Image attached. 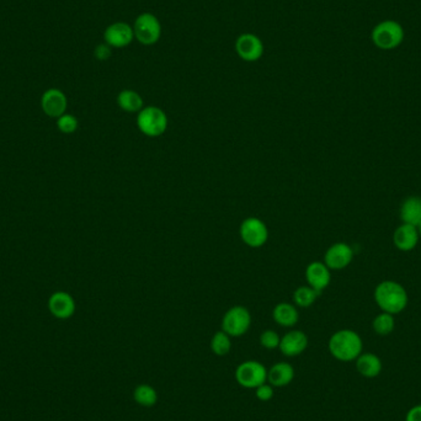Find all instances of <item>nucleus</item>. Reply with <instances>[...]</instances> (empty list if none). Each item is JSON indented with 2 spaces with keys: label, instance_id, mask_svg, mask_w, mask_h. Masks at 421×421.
<instances>
[{
  "label": "nucleus",
  "instance_id": "f257e3e1",
  "mask_svg": "<svg viewBox=\"0 0 421 421\" xmlns=\"http://www.w3.org/2000/svg\"><path fill=\"white\" fill-rule=\"evenodd\" d=\"M373 297L379 310L393 316L402 313L406 308L409 301L406 289L403 287V285L392 280H386L378 283L375 288Z\"/></svg>",
  "mask_w": 421,
  "mask_h": 421
},
{
  "label": "nucleus",
  "instance_id": "f03ea898",
  "mask_svg": "<svg viewBox=\"0 0 421 421\" xmlns=\"http://www.w3.org/2000/svg\"><path fill=\"white\" fill-rule=\"evenodd\" d=\"M328 346L332 357L343 362H350L362 354L364 343L357 332L351 329H341L332 334Z\"/></svg>",
  "mask_w": 421,
  "mask_h": 421
},
{
  "label": "nucleus",
  "instance_id": "7ed1b4c3",
  "mask_svg": "<svg viewBox=\"0 0 421 421\" xmlns=\"http://www.w3.org/2000/svg\"><path fill=\"white\" fill-rule=\"evenodd\" d=\"M165 111L158 106H147L137 114V127L147 137H161L168 129Z\"/></svg>",
  "mask_w": 421,
  "mask_h": 421
},
{
  "label": "nucleus",
  "instance_id": "20e7f679",
  "mask_svg": "<svg viewBox=\"0 0 421 421\" xmlns=\"http://www.w3.org/2000/svg\"><path fill=\"white\" fill-rule=\"evenodd\" d=\"M404 39V30L393 20L378 24L372 31V41L381 50H393Z\"/></svg>",
  "mask_w": 421,
  "mask_h": 421
},
{
  "label": "nucleus",
  "instance_id": "39448f33",
  "mask_svg": "<svg viewBox=\"0 0 421 421\" xmlns=\"http://www.w3.org/2000/svg\"><path fill=\"white\" fill-rule=\"evenodd\" d=\"M134 39L144 46L155 44L161 37V24L152 12H143L137 17L133 24Z\"/></svg>",
  "mask_w": 421,
  "mask_h": 421
},
{
  "label": "nucleus",
  "instance_id": "423d86ee",
  "mask_svg": "<svg viewBox=\"0 0 421 421\" xmlns=\"http://www.w3.org/2000/svg\"><path fill=\"white\" fill-rule=\"evenodd\" d=\"M251 325V314L243 305H234L226 312L222 319V330L231 338H239L247 334Z\"/></svg>",
  "mask_w": 421,
  "mask_h": 421
},
{
  "label": "nucleus",
  "instance_id": "0eeeda50",
  "mask_svg": "<svg viewBox=\"0 0 421 421\" xmlns=\"http://www.w3.org/2000/svg\"><path fill=\"white\" fill-rule=\"evenodd\" d=\"M235 381L240 387L256 389L267 382V368L259 361H244L235 368Z\"/></svg>",
  "mask_w": 421,
  "mask_h": 421
},
{
  "label": "nucleus",
  "instance_id": "6e6552de",
  "mask_svg": "<svg viewBox=\"0 0 421 421\" xmlns=\"http://www.w3.org/2000/svg\"><path fill=\"white\" fill-rule=\"evenodd\" d=\"M239 234L250 248H261L269 240V229L265 223L256 217L245 218L239 228Z\"/></svg>",
  "mask_w": 421,
  "mask_h": 421
},
{
  "label": "nucleus",
  "instance_id": "1a4fd4ad",
  "mask_svg": "<svg viewBox=\"0 0 421 421\" xmlns=\"http://www.w3.org/2000/svg\"><path fill=\"white\" fill-rule=\"evenodd\" d=\"M235 52L240 60L245 62H258L264 55V44L254 33H243L235 39Z\"/></svg>",
  "mask_w": 421,
  "mask_h": 421
},
{
  "label": "nucleus",
  "instance_id": "9d476101",
  "mask_svg": "<svg viewBox=\"0 0 421 421\" xmlns=\"http://www.w3.org/2000/svg\"><path fill=\"white\" fill-rule=\"evenodd\" d=\"M354 260V250L350 247L349 244L339 242V243L332 244L330 248H328L325 254H324V264L329 267V270L332 271H339L343 270L351 264V261Z\"/></svg>",
  "mask_w": 421,
  "mask_h": 421
},
{
  "label": "nucleus",
  "instance_id": "9b49d317",
  "mask_svg": "<svg viewBox=\"0 0 421 421\" xmlns=\"http://www.w3.org/2000/svg\"><path fill=\"white\" fill-rule=\"evenodd\" d=\"M105 44H109L111 48H123L128 44H132L134 39L133 28L127 22H114L106 28L104 33Z\"/></svg>",
  "mask_w": 421,
  "mask_h": 421
},
{
  "label": "nucleus",
  "instance_id": "f8f14e48",
  "mask_svg": "<svg viewBox=\"0 0 421 421\" xmlns=\"http://www.w3.org/2000/svg\"><path fill=\"white\" fill-rule=\"evenodd\" d=\"M305 280L310 287L321 294L332 281V272L324 262L313 261L305 269Z\"/></svg>",
  "mask_w": 421,
  "mask_h": 421
},
{
  "label": "nucleus",
  "instance_id": "ddd939ff",
  "mask_svg": "<svg viewBox=\"0 0 421 421\" xmlns=\"http://www.w3.org/2000/svg\"><path fill=\"white\" fill-rule=\"evenodd\" d=\"M308 337L302 330H291L281 338L278 349L287 357H296L303 354L308 348Z\"/></svg>",
  "mask_w": 421,
  "mask_h": 421
},
{
  "label": "nucleus",
  "instance_id": "4468645a",
  "mask_svg": "<svg viewBox=\"0 0 421 421\" xmlns=\"http://www.w3.org/2000/svg\"><path fill=\"white\" fill-rule=\"evenodd\" d=\"M41 106L47 116L58 118L66 114L68 101L66 95L60 89H48L42 95Z\"/></svg>",
  "mask_w": 421,
  "mask_h": 421
},
{
  "label": "nucleus",
  "instance_id": "2eb2a0df",
  "mask_svg": "<svg viewBox=\"0 0 421 421\" xmlns=\"http://www.w3.org/2000/svg\"><path fill=\"white\" fill-rule=\"evenodd\" d=\"M48 310L55 318L68 319L75 312V301L71 294L58 291L52 294L48 299Z\"/></svg>",
  "mask_w": 421,
  "mask_h": 421
},
{
  "label": "nucleus",
  "instance_id": "dca6fc26",
  "mask_svg": "<svg viewBox=\"0 0 421 421\" xmlns=\"http://www.w3.org/2000/svg\"><path fill=\"white\" fill-rule=\"evenodd\" d=\"M419 233L416 229L415 226L402 223L393 233V244L394 247L400 251H411L416 248V245L419 243Z\"/></svg>",
  "mask_w": 421,
  "mask_h": 421
},
{
  "label": "nucleus",
  "instance_id": "f3484780",
  "mask_svg": "<svg viewBox=\"0 0 421 421\" xmlns=\"http://www.w3.org/2000/svg\"><path fill=\"white\" fill-rule=\"evenodd\" d=\"M294 366L288 362H277L267 370V383L272 387H286L294 381Z\"/></svg>",
  "mask_w": 421,
  "mask_h": 421
},
{
  "label": "nucleus",
  "instance_id": "a211bd4d",
  "mask_svg": "<svg viewBox=\"0 0 421 421\" xmlns=\"http://www.w3.org/2000/svg\"><path fill=\"white\" fill-rule=\"evenodd\" d=\"M399 217L402 223L418 226L421 222V197L419 196H410L404 199L400 206Z\"/></svg>",
  "mask_w": 421,
  "mask_h": 421
},
{
  "label": "nucleus",
  "instance_id": "6ab92c4d",
  "mask_svg": "<svg viewBox=\"0 0 421 421\" xmlns=\"http://www.w3.org/2000/svg\"><path fill=\"white\" fill-rule=\"evenodd\" d=\"M356 368L361 376L375 378L382 372V361L377 355L365 352L356 359Z\"/></svg>",
  "mask_w": 421,
  "mask_h": 421
},
{
  "label": "nucleus",
  "instance_id": "aec40b11",
  "mask_svg": "<svg viewBox=\"0 0 421 421\" xmlns=\"http://www.w3.org/2000/svg\"><path fill=\"white\" fill-rule=\"evenodd\" d=\"M272 318L276 324L283 328H292L298 323L299 313L297 308L291 303L283 302L272 310Z\"/></svg>",
  "mask_w": 421,
  "mask_h": 421
},
{
  "label": "nucleus",
  "instance_id": "412c9836",
  "mask_svg": "<svg viewBox=\"0 0 421 421\" xmlns=\"http://www.w3.org/2000/svg\"><path fill=\"white\" fill-rule=\"evenodd\" d=\"M143 104L142 96L131 89L122 90L117 96V105L128 114H138L139 111L143 109Z\"/></svg>",
  "mask_w": 421,
  "mask_h": 421
},
{
  "label": "nucleus",
  "instance_id": "4be33fe9",
  "mask_svg": "<svg viewBox=\"0 0 421 421\" xmlns=\"http://www.w3.org/2000/svg\"><path fill=\"white\" fill-rule=\"evenodd\" d=\"M133 399L137 404L144 408H152L158 403V392L150 384L142 383L134 388Z\"/></svg>",
  "mask_w": 421,
  "mask_h": 421
},
{
  "label": "nucleus",
  "instance_id": "5701e85b",
  "mask_svg": "<svg viewBox=\"0 0 421 421\" xmlns=\"http://www.w3.org/2000/svg\"><path fill=\"white\" fill-rule=\"evenodd\" d=\"M210 350L217 356H226L232 350V338L223 330L217 332L210 339Z\"/></svg>",
  "mask_w": 421,
  "mask_h": 421
},
{
  "label": "nucleus",
  "instance_id": "b1692460",
  "mask_svg": "<svg viewBox=\"0 0 421 421\" xmlns=\"http://www.w3.org/2000/svg\"><path fill=\"white\" fill-rule=\"evenodd\" d=\"M394 327H395V321H394L393 314H389L386 312H382L381 314H378L372 323L373 330L381 337L389 335L391 332H393Z\"/></svg>",
  "mask_w": 421,
  "mask_h": 421
},
{
  "label": "nucleus",
  "instance_id": "393cba45",
  "mask_svg": "<svg viewBox=\"0 0 421 421\" xmlns=\"http://www.w3.org/2000/svg\"><path fill=\"white\" fill-rule=\"evenodd\" d=\"M318 296L319 294L316 292V289H313L310 286H302L294 291V303L301 308H308L316 303Z\"/></svg>",
  "mask_w": 421,
  "mask_h": 421
},
{
  "label": "nucleus",
  "instance_id": "a878e982",
  "mask_svg": "<svg viewBox=\"0 0 421 421\" xmlns=\"http://www.w3.org/2000/svg\"><path fill=\"white\" fill-rule=\"evenodd\" d=\"M78 125L79 123H78L77 117L73 116L71 114H64L57 118V127L62 133H66V134L75 132L78 129Z\"/></svg>",
  "mask_w": 421,
  "mask_h": 421
},
{
  "label": "nucleus",
  "instance_id": "bb28decb",
  "mask_svg": "<svg viewBox=\"0 0 421 421\" xmlns=\"http://www.w3.org/2000/svg\"><path fill=\"white\" fill-rule=\"evenodd\" d=\"M280 341H281V338H280V335L275 330L267 329V330H264V332H261L260 343L261 346L265 348V349H278Z\"/></svg>",
  "mask_w": 421,
  "mask_h": 421
},
{
  "label": "nucleus",
  "instance_id": "cd10ccee",
  "mask_svg": "<svg viewBox=\"0 0 421 421\" xmlns=\"http://www.w3.org/2000/svg\"><path fill=\"white\" fill-rule=\"evenodd\" d=\"M255 397L261 400V402H269L274 398V387L270 383H264L260 387L255 389Z\"/></svg>",
  "mask_w": 421,
  "mask_h": 421
},
{
  "label": "nucleus",
  "instance_id": "c85d7f7f",
  "mask_svg": "<svg viewBox=\"0 0 421 421\" xmlns=\"http://www.w3.org/2000/svg\"><path fill=\"white\" fill-rule=\"evenodd\" d=\"M95 57H96V60H99V61H106V60H109L110 58L111 55H112V51H111V47L109 44H99L94 51Z\"/></svg>",
  "mask_w": 421,
  "mask_h": 421
},
{
  "label": "nucleus",
  "instance_id": "c756f323",
  "mask_svg": "<svg viewBox=\"0 0 421 421\" xmlns=\"http://www.w3.org/2000/svg\"><path fill=\"white\" fill-rule=\"evenodd\" d=\"M405 421H421V404L413 406L408 411Z\"/></svg>",
  "mask_w": 421,
  "mask_h": 421
},
{
  "label": "nucleus",
  "instance_id": "7c9ffc66",
  "mask_svg": "<svg viewBox=\"0 0 421 421\" xmlns=\"http://www.w3.org/2000/svg\"><path fill=\"white\" fill-rule=\"evenodd\" d=\"M416 229H418V233H419V237L421 238V222L416 226Z\"/></svg>",
  "mask_w": 421,
  "mask_h": 421
}]
</instances>
